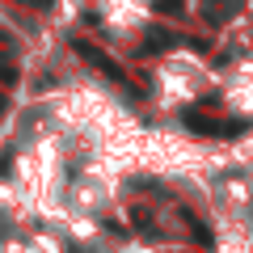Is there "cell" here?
I'll return each mask as SVG.
<instances>
[{"instance_id": "1", "label": "cell", "mask_w": 253, "mask_h": 253, "mask_svg": "<svg viewBox=\"0 0 253 253\" xmlns=\"http://www.w3.org/2000/svg\"><path fill=\"white\" fill-rule=\"evenodd\" d=\"M156 84H161V93L169 101H190V97H199L207 89V72H203V63L194 55H173V59L161 63Z\"/></svg>"}, {"instance_id": "2", "label": "cell", "mask_w": 253, "mask_h": 253, "mask_svg": "<svg viewBox=\"0 0 253 253\" xmlns=\"http://www.w3.org/2000/svg\"><path fill=\"white\" fill-rule=\"evenodd\" d=\"M106 17L114 30H139L148 21V9H144V0H110Z\"/></svg>"}, {"instance_id": "3", "label": "cell", "mask_w": 253, "mask_h": 253, "mask_svg": "<svg viewBox=\"0 0 253 253\" xmlns=\"http://www.w3.org/2000/svg\"><path fill=\"white\" fill-rule=\"evenodd\" d=\"M4 253H46V249H42V245H9Z\"/></svg>"}]
</instances>
